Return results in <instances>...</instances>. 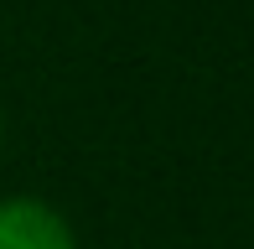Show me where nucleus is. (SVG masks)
Listing matches in <instances>:
<instances>
[{
	"mask_svg": "<svg viewBox=\"0 0 254 249\" xmlns=\"http://www.w3.org/2000/svg\"><path fill=\"white\" fill-rule=\"evenodd\" d=\"M0 249H78V234L52 202L16 192L0 197Z\"/></svg>",
	"mask_w": 254,
	"mask_h": 249,
	"instance_id": "f257e3e1",
	"label": "nucleus"
},
{
	"mask_svg": "<svg viewBox=\"0 0 254 249\" xmlns=\"http://www.w3.org/2000/svg\"><path fill=\"white\" fill-rule=\"evenodd\" d=\"M0 135H5V120H0Z\"/></svg>",
	"mask_w": 254,
	"mask_h": 249,
	"instance_id": "f03ea898",
	"label": "nucleus"
}]
</instances>
